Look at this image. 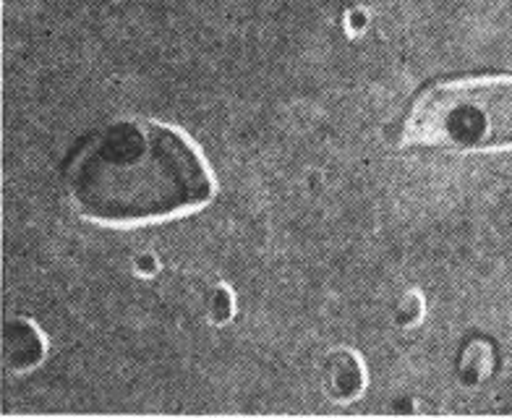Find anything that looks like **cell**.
Here are the masks:
<instances>
[{
  "instance_id": "1",
  "label": "cell",
  "mask_w": 512,
  "mask_h": 418,
  "mask_svg": "<svg viewBox=\"0 0 512 418\" xmlns=\"http://www.w3.org/2000/svg\"><path fill=\"white\" fill-rule=\"evenodd\" d=\"M66 186L81 217L113 228L162 223L215 196L196 144L152 121H115L97 131L71 162Z\"/></svg>"
},
{
  "instance_id": "2",
  "label": "cell",
  "mask_w": 512,
  "mask_h": 418,
  "mask_svg": "<svg viewBox=\"0 0 512 418\" xmlns=\"http://www.w3.org/2000/svg\"><path fill=\"white\" fill-rule=\"evenodd\" d=\"M403 144L442 152L512 149V76L437 81L411 105Z\"/></svg>"
},
{
  "instance_id": "3",
  "label": "cell",
  "mask_w": 512,
  "mask_h": 418,
  "mask_svg": "<svg viewBox=\"0 0 512 418\" xmlns=\"http://www.w3.org/2000/svg\"><path fill=\"white\" fill-rule=\"evenodd\" d=\"M48 351L42 332L29 319H8L3 330V361L8 371H29L40 364Z\"/></svg>"
},
{
  "instance_id": "4",
  "label": "cell",
  "mask_w": 512,
  "mask_h": 418,
  "mask_svg": "<svg viewBox=\"0 0 512 418\" xmlns=\"http://www.w3.org/2000/svg\"><path fill=\"white\" fill-rule=\"evenodd\" d=\"M324 374H327V392L332 395V400H340V403L356 400L366 387L364 364L351 351L332 353Z\"/></svg>"
},
{
  "instance_id": "5",
  "label": "cell",
  "mask_w": 512,
  "mask_h": 418,
  "mask_svg": "<svg viewBox=\"0 0 512 418\" xmlns=\"http://www.w3.org/2000/svg\"><path fill=\"white\" fill-rule=\"evenodd\" d=\"M489 345L486 343H473L463 356V374L468 382L473 379H484V374L492 366V356H489Z\"/></svg>"
},
{
  "instance_id": "6",
  "label": "cell",
  "mask_w": 512,
  "mask_h": 418,
  "mask_svg": "<svg viewBox=\"0 0 512 418\" xmlns=\"http://www.w3.org/2000/svg\"><path fill=\"white\" fill-rule=\"evenodd\" d=\"M233 309H236V301H233V293H230L225 285H217L209 296V317L212 322L223 324L233 317Z\"/></svg>"
},
{
  "instance_id": "7",
  "label": "cell",
  "mask_w": 512,
  "mask_h": 418,
  "mask_svg": "<svg viewBox=\"0 0 512 418\" xmlns=\"http://www.w3.org/2000/svg\"><path fill=\"white\" fill-rule=\"evenodd\" d=\"M421 317V298H418V293H408V296L403 298V304L398 306V322L400 324H413L416 319Z\"/></svg>"
},
{
  "instance_id": "8",
  "label": "cell",
  "mask_w": 512,
  "mask_h": 418,
  "mask_svg": "<svg viewBox=\"0 0 512 418\" xmlns=\"http://www.w3.org/2000/svg\"><path fill=\"white\" fill-rule=\"evenodd\" d=\"M348 27L353 29V34L364 32V27H366V16L361 14V11H353V14H348V16H345V29H348Z\"/></svg>"
},
{
  "instance_id": "9",
  "label": "cell",
  "mask_w": 512,
  "mask_h": 418,
  "mask_svg": "<svg viewBox=\"0 0 512 418\" xmlns=\"http://www.w3.org/2000/svg\"><path fill=\"white\" fill-rule=\"evenodd\" d=\"M136 270H142V275H155V270H157L155 259L147 254V257H142L139 262H136Z\"/></svg>"
}]
</instances>
